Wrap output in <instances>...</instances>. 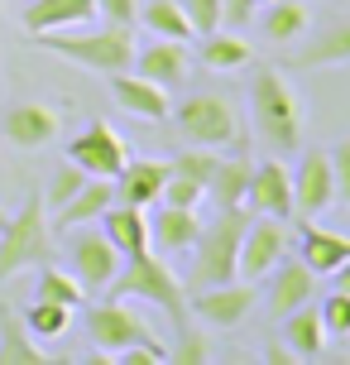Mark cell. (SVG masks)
Instances as JSON below:
<instances>
[{"label":"cell","instance_id":"6da1fadb","mask_svg":"<svg viewBox=\"0 0 350 365\" xmlns=\"http://www.w3.org/2000/svg\"><path fill=\"white\" fill-rule=\"evenodd\" d=\"M250 120L264 149L274 154L302 149V106H297V91L278 77V68H259L250 77Z\"/></svg>","mask_w":350,"mask_h":365},{"label":"cell","instance_id":"7a4b0ae2","mask_svg":"<svg viewBox=\"0 0 350 365\" xmlns=\"http://www.w3.org/2000/svg\"><path fill=\"white\" fill-rule=\"evenodd\" d=\"M168 115H173V125L187 145L216 149V154H240L245 149V120H240V106L226 91H192Z\"/></svg>","mask_w":350,"mask_h":365},{"label":"cell","instance_id":"3957f363","mask_svg":"<svg viewBox=\"0 0 350 365\" xmlns=\"http://www.w3.org/2000/svg\"><path fill=\"white\" fill-rule=\"evenodd\" d=\"M38 43L48 53L68 58L77 68H92V73H129L134 63V34L129 24H106V29H82V34H63V29H48L38 34Z\"/></svg>","mask_w":350,"mask_h":365},{"label":"cell","instance_id":"277c9868","mask_svg":"<svg viewBox=\"0 0 350 365\" xmlns=\"http://www.w3.org/2000/svg\"><path fill=\"white\" fill-rule=\"evenodd\" d=\"M245 207L221 212L216 221H206L197 240H192V274H187V289H211L226 279H240V236H245Z\"/></svg>","mask_w":350,"mask_h":365},{"label":"cell","instance_id":"5b68a950","mask_svg":"<svg viewBox=\"0 0 350 365\" xmlns=\"http://www.w3.org/2000/svg\"><path fill=\"white\" fill-rule=\"evenodd\" d=\"M111 298H144L154 308H164L178 327L187 322V289L178 284V274L164 269V255H154V245L139 250V255L120 259V274L111 279Z\"/></svg>","mask_w":350,"mask_h":365},{"label":"cell","instance_id":"8992f818","mask_svg":"<svg viewBox=\"0 0 350 365\" xmlns=\"http://www.w3.org/2000/svg\"><path fill=\"white\" fill-rule=\"evenodd\" d=\"M48 255H53V245H48V212H43V197L29 192V202L0 231V279H10L19 269H38V264H48Z\"/></svg>","mask_w":350,"mask_h":365},{"label":"cell","instance_id":"52a82bcc","mask_svg":"<svg viewBox=\"0 0 350 365\" xmlns=\"http://www.w3.org/2000/svg\"><path fill=\"white\" fill-rule=\"evenodd\" d=\"M120 259L125 255L106 240V231H92V221L73 226V236H68V269L77 274V284L87 293L111 289V279L120 274Z\"/></svg>","mask_w":350,"mask_h":365},{"label":"cell","instance_id":"ba28073f","mask_svg":"<svg viewBox=\"0 0 350 365\" xmlns=\"http://www.w3.org/2000/svg\"><path fill=\"white\" fill-rule=\"evenodd\" d=\"M68 159H73L87 178H115V173L129 164V145L106 125V120H92V125L68 145Z\"/></svg>","mask_w":350,"mask_h":365},{"label":"cell","instance_id":"9c48e42d","mask_svg":"<svg viewBox=\"0 0 350 365\" xmlns=\"http://www.w3.org/2000/svg\"><path fill=\"white\" fill-rule=\"evenodd\" d=\"M255 279H226V284H211V289H192L187 298V312H197L206 327H240L250 308H255Z\"/></svg>","mask_w":350,"mask_h":365},{"label":"cell","instance_id":"30bf717a","mask_svg":"<svg viewBox=\"0 0 350 365\" xmlns=\"http://www.w3.org/2000/svg\"><path fill=\"white\" fill-rule=\"evenodd\" d=\"M336 202V173H332V149H307L293 168V212L317 221Z\"/></svg>","mask_w":350,"mask_h":365},{"label":"cell","instance_id":"8fae6325","mask_svg":"<svg viewBox=\"0 0 350 365\" xmlns=\"http://www.w3.org/2000/svg\"><path fill=\"white\" fill-rule=\"evenodd\" d=\"M283 255H288V226H283V217H264L259 212V221H250L245 236H240V279H264Z\"/></svg>","mask_w":350,"mask_h":365},{"label":"cell","instance_id":"7c38bea8","mask_svg":"<svg viewBox=\"0 0 350 365\" xmlns=\"http://www.w3.org/2000/svg\"><path fill=\"white\" fill-rule=\"evenodd\" d=\"M144 322H139V312L125 308V298H111V303H96L92 312H87V336H92L96 356H120V351L129 346V341H139L144 336Z\"/></svg>","mask_w":350,"mask_h":365},{"label":"cell","instance_id":"4fadbf2b","mask_svg":"<svg viewBox=\"0 0 350 365\" xmlns=\"http://www.w3.org/2000/svg\"><path fill=\"white\" fill-rule=\"evenodd\" d=\"M245 207H255L264 217H293V173L278 159H264V164L250 168V192H245Z\"/></svg>","mask_w":350,"mask_h":365},{"label":"cell","instance_id":"5bb4252c","mask_svg":"<svg viewBox=\"0 0 350 365\" xmlns=\"http://www.w3.org/2000/svg\"><path fill=\"white\" fill-rule=\"evenodd\" d=\"M111 96L120 101V110H125V115L144 120V125L164 120L168 110H173L164 82H149V77H139V73H134V77H129V73H111Z\"/></svg>","mask_w":350,"mask_h":365},{"label":"cell","instance_id":"9a60e30c","mask_svg":"<svg viewBox=\"0 0 350 365\" xmlns=\"http://www.w3.org/2000/svg\"><path fill=\"white\" fill-rule=\"evenodd\" d=\"M269 274H274V284H269V312H274V322L317 298V274L307 269L302 259H288V255H283Z\"/></svg>","mask_w":350,"mask_h":365},{"label":"cell","instance_id":"2e32d148","mask_svg":"<svg viewBox=\"0 0 350 365\" xmlns=\"http://www.w3.org/2000/svg\"><path fill=\"white\" fill-rule=\"evenodd\" d=\"M58 125H63V115H58L53 106H43V101H19V106H10V115H5V140L15 149H43L58 135Z\"/></svg>","mask_w":350,"mask_h":365},{"label":"cell","instance_id":"e0dca14e","mask_svg":"<svg viewBox=\"0 0 350 365\" xmlns=\"http://www.w3.org/2000/svg\"><path fill=\"white\" fill-rule=\"evenodd\" d=\"M197 231H202L197 207H168V202H159V217L149 221V245H159V255H178V250H192Z\"/></svg>","mask_w":350,"mask_h":365},{"label":"cell","instance_id":"ac0fdd59","mask_svg":"<svg viewBox=\"0 0 350 365\" xmlns=\"http://www.w3.org/2000/svg\"><path fill=\"white\" fill-rule=\"evenodd\" d=\"M134 68H139V77H149V82L173 87V82H187L192 58H187L183 38H154L149 48H134Z\"/></svg>","mask_w":350,"mask_h":365},{"label":"cell","instance_id":"d6986e66","mask_svg":"<svg viewBox=\"0 0 350 365\" xmlns=\"http://www.w3.org/2000/svg\"><path fill=\"white\" fill-rule=\"evenodd\" d=\"M164 178H168V164L159 159H129L120 173H115V202H129V207H154L159 192H164Z\"/></svg>","mask_w":350,"mask_h":365},{"label":"cell","instance_id":"ffe728a7","mask_svg":"<svg viewBox=\"0 0 350 365\" xmlns=\"http://www.w3.org/2000/svg\"><path fill=\"white\" fill-rule=\"evenodd\" d=\"M283 322V341H288V351H293L297 361H317L322 351H327V322H322V308L312 303H302V308H293L288 317H278Z\"/></svg>","mask_w":350,"mask_h":365},{"label":"cell","instance_id":"44dd1931","mask_svg":"<svg viewBox=\"0 0 350 365\" xmlns=\"http://www.w3.org/2000/svg\"><path fill=\"white\" fill-rule=\"evenodd\" d=\"M96 221H101L106 240H111L120 255H139V250H149V217H144V207L111 202V207H106Z\"/></svg>","mask_w":350,"mask_h":365},{"label":"cell","instance_id":"7402d4cb","mask_svg":"<svg viewBox=\"0 0 350 365\" xmlns=\"http://www.w3.org/2000/svg\"><path fill=\"white\" fill-rule=\"evenodd\" d=\"M96 0H29L24 5V29L29 34H48V29H73V24H92Z\"/></svg>","mask_w":350,"mask_h":365},{"label":"cell","instance_id":"603a6c76","mask_svg":"<svg viewBox=\"0 0 350 365\" xmlns=\"http://www.w3.org/2000/svg\"><path fill=\"white\" fill-rule=\"evenodd\" d=\"M111 202H115V182L111 178H87L73 197L58 207L53 231H73V226H82V221H96L106 207H111Z\"/></svg>","mask_w":350,"mask_h":365},{"label":"cell","instance_id":"cb8c5ba5","mask_svg":"<svg viewBox=\"0 0 350 365\" xmlns=\"http://www.w3.org/2000/svg\"><path fill=\"white\" fill-rule=\"evenodd\" d=\"M297 259H302L312 274H332V269H341V264L350 259V236L307 221V226H302V255Z\"/></svg>","mask_w":350,"mask_h":365},{"label":"cell","instance_id":"d4e9b609","mask_svg":"<svg viewBox=\"0 0 350 365\" xmlns=\"http://www.w3.org/2000/svg\"><path fill=\"white\" fill-rule=\"evenodd\" d=\"M250 154L240 149L235 159H221L216 164V173L206 178V197L216 202V212H235V207H245V192H250Z\"/></svg>","mask_w":350,"mask_h":365},{"label":"cell","instance_id":"484cf974","mask_svg":"<svg viewBox=\"0 0 350 365\" xmlns=\"http://www.w3.org/2000/svg\"><path fill=\"white\" fill-rule=\"evenodd\" d=\"M0 365H48V351H38V336L10 308H0Z\"/></svg>","mask_w":350,"mask_h":365},{"label":"cell","instance_id":"4316f807","mask_svg":"<svg viewBox=\"0 0 350 365\" xmlns=\"http://www.w3.org/2000/svg\"><path fill=\"white\" fill-rule=\"evenodd\" d=\"M255 58V48L235 34H221V29H211V34H202V63L211 68V73H240L245 63Z\"/></svg>","mask_w":350,"mask_h":365},{"label":"cell","instance_id":"83f0119b","mask_svg":"<svg viewBox=\"0 0 350 365\" xmlns=\"http://www.w3.org/2000/svg\"><path fill=\"white\" fill-rule=\"evenodd\" d=\"M307 24H312V10H307L302 0H269V10H264V34L274 38V43L302 38Z\"/></svg>","mask_w":350,"mask_h":365},{"label":"cell","instance_id":"f1b7e54d","mask_svg":"<svg viewBox=\"0 0 350 365\" xmlns=\"http://www.w3.org/2000/svg\"><path fill=\"white\" fill-rule=\"evenodd\" d=\"M297 68H327V63H350V19L332 24V29H322V34L293 58Z\"/></svg>","mask_w":350,"mask_h":365},{"label":"cell","instance_id":"f546056e","mask_svg":"<svg viewBox=\"0 0 350 365\" xmlns=\"http://www.w3.org/2000/svg\"><path fill=\"white\" fill-rule=\"evenodd\" d=\"M134 19H144V29L154 38H183V43L192 38V24H187V15H183L178 0H144Z\"/></svg>","mask_w":350,"mask_h":365},{"label":"cell","instance_id":"4dcf8cb0","mask_svg":"<svg viewBox=\"0 0 350 365\" xmlns=\"http://www.w3.org/2000/svg\"><path fill=\"white\" fill-rule=\"evenodd\" d=\"M34 298H48V303H63V308H82L87 303V289L77 284V274L73 269H53V259L48 264H38V289Z\"/></svg>","mask_w":350,"mask_h":365},{"label":"cell","instance_id":"1f68e13d","mask_svg":"<svg viewBox=\"0 0 350 365\" xmlns=\"http://www.w3.org/2000/svg\"><path fill=\"white\" fill-rule=\"evenodd\" d=\"M68 322H73V308L48 303V298H34V303H29V312H24V327L34 331L38 341H53V336H63V331H68Z\"/></svg>","mask_w":350,"mask_h":365},{"label":"cell","instance_id":"d6a6232c","mask_svg":"<svg viewBox=\"0 0 350 365\" xmlns=\"http://www.w3.org/2000/svg\"><path fill=\"white\" fill-rule=\"evenodd\" d=\"M216 164H221V154H216V149L192 145V149H183V154H173V159H168V173H183V178H192V182H202V187H206V178L216 173Z\"/></svg>","mask_w":350,"mask_h":365},{"label":"cell","instance_id":"836d02e7","mask_svg":"<svg viewBox=\"0 0 350 365\" xmlns=\"http://www.w3.org/2000/svg\"><path fill=\"white\" fill-rule=\"evenodd\" d=\"M168 361L173 365H206L211 361V341L183 322V327H178V341H173V351H168Z\"/></svg>","mask_w":350,"mask_h":365},{"label":"cell","instance_id":"e575fe53","mask_svg":"<svg viewBox=\"0 0 350 365\" xmlns=\"http://www.w3.org/2000/svg\"><path fill=\"white\" fill-rule=\"evenodd\" d=\"M322 322H327V336H350V293H341V289H332L322 303Z\"/></svg>","mask_w":350,"mask_h":365},{"label":"cell","instance_id":"d590c367","mask_svg":"<svg viewBox=\"0 0 350 365\" xmlns=\"http://www.w3.org/2000/svg\"><path fill=\"white\" fill-rule=\"evenodd\" d=\"M202 197H206V187L183 178V173H168L164 192H159V202H168V207H202Z\"/></svg>","mask_w":350,"mask_h":365},{"label":"cell","instance_id":"8d00e7d4","mask_svg":"<svg viewBox=\"0 0 350 365\" xmlns=\"http://www.w3.org/2000/svg\"><path fill=\"white\" fill-rule=\"evenodd\" d=\"M82 182H87V173H82V168H77L73 159H68V164H63V168L53 173V182H48V192H38V197H43V202H48V207L58 212V207H63V202L73 197V192L82 187Z\"/></svg>","mask_w":350,"mask_h":365},{"label":"cell","instance_id":"74e56055","mask_svg":"<svg viewBox=\"0 0 350 365\" xmlns=\"http://www.w3.org/2000/svg\"><path fill=\"white\" fill-rule=\"evenodd\" d=\"M178 5H183L192 34H211V29H221V0H178Z\"/></svg>","mask_w":350,"mask_h":365},{"label":"cell","instance_id":"f35d334b","mask_svg":"<svg viewBox=\"0 0 350 365\" xmlns=\"http://www.w3.org/2000/svg\"><path fill=\"white\" fill-rule=\"evenodd\" d=\"M115 361H120V365H164L168 351H164V341H154V336L144 331V336H139V341H129Z\"/></svg>","mask_w":350,"mask_h":365},{"label":"cell","instance_id":"ab89813d","mask_svg":"<svg viewBox=\"0 0 350 365\" xmlns=\"http://www.w3.org/2000/svg\"><path fill=\"white\" fill-rule=\"evenodd\" d=\"M332 173H336V202L350 207V140H341L332 149Z\"/></svg>","mask_w":350,"mask_h":365},{"label":"cell","instance_id":"60d3db41","mask_svg":"<svg viewBox=\"0 0 350 365\" xmlns=\"http://www.w3.org/2000/svg\"><path fill=\"white\" fill-rule=\"evenodd\" d=\"M96 15L106 19V24H134L139 0H96Z\"/></svg>","mask_w":350,"mask_h":365},{"label":"cell","instance_id":"b9f144b4","mask_svg":"<svg viewBox=\"0 0 350 365\" xmlns=\"http://www.w3.org/2000/svg\"><path fill=\"white\" fill-rule=\"evenodd\" d=\"M250 19H255V0H221V24L245 29Z\"/></svg>","mask_w":350,"mask_h":365},{"label":"cell","instance_id":"7bdbcfd3","mask_svg":"<svg viewBox=\"0 0 350 365\" xmlns=\"http://www.w3.org/2000/svg\"><path fill=\"white\" fill-rule=\"evenodd\" d=\"M264 361H269V365H293L297 356L288 351V341H283V346H269V351H264Z\"/></svg>","mask_w":350,"mask_h":365},{"label":"cell","instance_id":"ee69618b","mask_svg":"<svg viewBox=\"0 0 350 365\" xmlns=\"http://www.w3.org/2000/svg\"><path fill=\"white\" fill-rule=\"evenodd\" d=\"M332 279H336V289H341V293H350V259L341 264V269H332Z\"/></svg>","mask_w":350,"mask_h":365},{"label":"cell","instance_id":"f6af8a7d","mask_svg":"<svg viewBox=\"0 0 350 365\" xmlns=\"http://www.w3.org/2000/svg\"><path fill=\"white\" fill-rule=\"evenodd\" d=\"M5 221H10V212H0V231H5Z\"/></svg>","mask_w":350,"mask_h":365},{"label":"cell","instance_id":"bcb514c9","mask_svg":"<svg viewBox=\"0 0 350 365\" xmlns=\"http://www.w3.org/2000/svg\"><path fill=\"white\" fill-rule=\"evenodd\" d=\"M255 5H269V0H255Z\"/></svg>","mask_w":350,"mask_h":365}]
</instances>
